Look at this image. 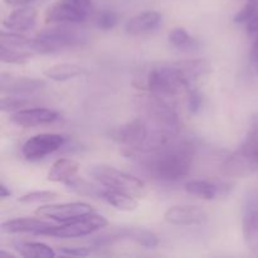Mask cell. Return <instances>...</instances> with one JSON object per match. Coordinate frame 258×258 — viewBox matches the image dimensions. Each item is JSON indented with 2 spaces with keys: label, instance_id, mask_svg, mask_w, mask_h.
<instances>
[{
  "label": "cell",
  "instance_id": "6da1fadb",
  "mask_svg": "<svg viewBox=\"0 0 258 258\" xmlns=\"http://www.w3.org/2000/svg\"><path fill=\"white\" fill-rule=\"evenodd\" d=\"M136 155L146 156L143 165L154 178L166 183H175L183 180L190 173L196 156V145L191 140L183 139L174 143L171 141L154 153Z\"/></svg>",
  "mask_w": 258,
  "mask_h": 258
},
{
  "label": "cell",
  "instance_id": "7a4b0ae2",
  "mask_svg": "<svg viewBox=\"0 0 258 258\" xmlns=\"http://www.w3.org/2000/svg\"><path fill=\"white\" fill-rule=\"evenodd\" d=\"M75 24H60L48 28L35 38H30L29 52L47 54L59 52L66 48L78 47L87 43V34L82 29L72 27Z\"/></svg>",
  "mask_w": 258,
  "mask_h": 258
},
{
  "label": "cell",
  "instance_id": "3957f363",
  "mask_svg": "<svg viewBox=\"0 0 258 258\" xmlns=\"http://www.w3.org/2000/svg\"><path fill=\"white\" fill-rule=\"evenodd\" d=\"M136 106L144 113V118L150 125L161 127L173 135L179 134V118L174 106L169 102V98L150 92L136 97Z\"/></svg>",
  "mask_w": 258,
  "mask_h": 258
},
{
  "label": "cell",
  "instance_id": "277c9868",
  "mask_svg": "<svg viewBox=\"0 0 258 258\" xmlns=\"http://www.w3.org/2000/svg\"><path fill=\"white\" fill-rule=\"evenodd\" d=\"M87 173L101 184L102 186L117 190L125 191L138 198H144L148 193L145 183L131 174L121 171L113 166L108 165H93L90 166Z\"/></svg>",
  "mask_w": 258,
  "mask_h": 258
},
{
  "label": "cell",
  "instance_id": "5b68a950",
  "mask_svg": "<svg viewBox=\"0 0 258 258\" xmlns=\"http://www.w3.org/2000/svg\"><path fill=\"white\" fill-rule=\"evenodd\" d=\"M190 82L175 66L170 67H159L151 70L146 78V88L149 92L171 98L180 91H188Z\"/></svg>",
  "mask_w": 258,
  "mask_h": 258
},
{
  "label": "cell",
  "instance_id": "8992f818",
  "mask_svg": "<svg viewBox=\"0 0 258 258\" xmlns=\"http://www.w3.org/2000/svg\"><path fill=\"white\" fill-rule=\"evenodd\" d=\"M108 224L107 219L100 214L91 213L73 221L66 222L62 226H53L45 229L40 236L57 237V238H80L92 234Z\"/></svg>",
  "mask_w": 258,
  "mask_h": 258
},
{
  "label": "cell",
  "instance_id": "52a82bcc",
  "mask_svg": "<svg viewBox=\"0 0 258 258\" xmlns=\"http://www.w3.org/2000/svg\"><path fill=\"white\" fill-rule=\"evenodd\" d=\"M148 134V121L144 117H138L113 128L110 133V136L118 145L126 149V155L130 156L131 154L136 153L139 148L143 145Z\"/></svg>",
  "mask_w": 258,
  "mask_h": 258
},
{
  "label": "cell",
  "instance_id": "ba28073f",
  "mask_svg": "<svg viewBox=\"0 0 258 258\" xmlns=\"http://www.w3.org/2000/svg\"><path fill=\"white\" fill-rule=\"evenodd\" d=\"M120 241H131L136 244L145 248H154L159 244V238L154 232L144 228H136V227H118L113 228L112 231L105 233L103 236L98 237L95 241V244L98 247L111 246Z\"/></svg>",
  "mask_w": 258,
  "mask_h": 258
},
{
  "label": "cell",
  "instance_id": "9c48e42d",
  "mask_svg": "<svg viewBox=\"0 0 258 258\" xmlns=\"http://www.w3.org/2000/svg\"><path fill=\"white\" fill-rule=\"evenodd\" d=\"M66 141L67 138L60 134H39L25 141L22 154L27 160H40L62 149Z\"/></svg>",
  "mask_w": 258,
  "mask_h": 258
},
{
  "label": "cell",
  "instance_id": "30bf717a",
  "mask_svg": "<svg viewBox=\"0 0 258 258\" xmlns=\"http://www.w3.org/2000/svg\"><path fill=\"white\" fill-rule=\"evenodd\" d=\"M244 242L251 251L258 254V189H251L246 194L242 217Z\"/></svg>",
  "mask_w": 258,
  "mask_h": 258
},
{
  "label": "cell",
  "instance_id": "8fae6325",
  "mask_svg": "<svg viewBox=\"0 0 258 258\" xmlns=\"http://www.w3.org/2000/svg\"><path fill=\"white\" fill-rule=\"evenodd\" d=\"M35 213L44 218H49L52 221L66 222L73 221L80 217L87 216L93 213V207L83 202H73V203H62V204H48V206L39 207Z\"/></svg>",
  "mask_w": 258,
  "mask_h": 258
},
{
  "label": "cell",
  "instance_id": "7c38bea8",
  "mask_svg": "<svg viewBox=\"0 0 258 258\" xmlns=\"http://www.w3.org/2000/svg\"><path fill=\"white\" fill-rule=\"evenodd\" d=\"M88 14L70 0H60L50 5L45 12L48 24H81L86 22Z\"/></svg>",
  "mask_w": 258,
  "mask_h": 258
},
{
  "label": "cell",
  "instance_id": "4fadbf2b",
  "mask_svg": "<svg viewBox=\"0 0 258 258\" xmlns=\"http://www.w3.org/2000/svg\"><path fill=\"white\" fill-rule=\"evenodd\" d=\"M164 219L173 226H203L208 222V214L198 206H173L164 213Z\"/></svg>",
  "mask_w": 258,
  "mask_h": 258
},
{
  "label": "cell",
  "instance_id": "5bb4252c",
  "mask_svg": "<svg viewBox=\"0 0 258 258\" xmlns=\"http://www.w3.org/2000/svg\"><path fill=\"white\" fill-rule=\"evenodd\" d=\"M258 169V159L237 149L222 164V171L228 178H248Z\"/></svg>",
  "mask_w": 258,
  "mask_h": 258
},
{
  "label": "cell",
  "instance_id": "9a60e30c",
  "mask_svg": "<svg viewBox=\"0 0 258 258\" xmlns=\"http://www.w3.org/2000/svg\"><path fill=\"white\" fill-rule=\"evenodd\" d=\"M231 183L219 180H208V179H196L185 184V190L190 196L197 198L206 199V201H213V199L226 197L231 193Z\"/></svg>",
  "mask_w": 258,
  "mask_h": 258
},
{
  "label": "cell",
  "instance_id": "2e32d148",
  "mask_svg": "<svg viewBox=\"0 0 258 258\" xmlns=\"http://www.w3.org/2000/svg\"><path fill=\"white\" fill-rule=\"evenodd\" d=\"M59 118V113L52 108L34 107L24 108V110L13 112L10 116V121L17 126L22 127H35L52 123Z\"/></svg>",
  "mask_w": 258,
  "mask_h": 258
},
{
  "label": "cell",
  "instance_id": "e0dca14e",
  "mask_svg": "<svg viewBox=\"0 0 258 258\" xmlns=\"http://www.w3.org/2000/svg\"><path fill=\"white\" fill-rule=\"evenodd\" d=\"M44 86L45 82L39 78L23 77V76L19 77V76H13L4 72L0 75V90L3 93L17 96L32 95L42 90Z\"/></svg>",
  "mask_w": 258,
  "mask_h": 258
},
{
  "label": "cell",
  "instance_id": "ac0fdd59",
  "mask_svg": "<svg viewBox=\"0 0 258 258\" xmlns=\"http://www.w3.org/2000/svg\"><path fill=\"white\" fill-rule=\"evenodd\" d=\"M53 226L54 224L52 222H47L40 218H15L3 222L0 229L3 233H32L40 236L45 229Z\"/></svg>",
  "mask_w": 258,
  "mask_h": 258
},
{
  "label": "cell",
  "instance_id": "d6986e66",
  "mask_svg": "<svg viewBox=\"0 0 258 258\" xmlns=\"http://www.w3.org/2000/svg\"><path fill=\"white\" fill-rule=\"evenodd\" d=\"M163 17L155 10H148L130 18L125 24V32L128 35H143L153 32L160 25Z\"/></svg>",
  "mask_w": 258,
  "mask_h": 258
},
{
  "label": "cell",
  "instance_id": "ffe728a7",
  "mask_svg": "<svg viewBox=\"0 0 258 258\" xmlns=\"http://www.w3.org/2000/svg\"><path fill=\"white\" fill-rule=\"evenodd\" d=\"M37 10L32 7H19L14 12L10 13L4 20L3 25L12 32H27L32 29L37 23Z\"/></svg>",
  "mask_w": 258,
  "mask_h": 258
},
{
  "label": "cell",
  "instance_id": "44dd1931",
  "mask_svg": "<svg viewBox=\"0 0 258 258\" xmlns=\"http://www.w3.org/2000/svg\"><path fill=\"white\" fill-rule=\"evenodd\" d=\"M101 199L112 206L113 208L122 212H134L139 207L138 201L134 198L131 194L125 193V191L117 190V189L106 188L103 189Z\"/></svg>",
  "mask_w": 258,
  "mask_h": 258
},
{
  "label": "cell",
  "instance_id": "7402d4cb",
  "mask_svg": "<svg viewBox=\"0 0 258 258\" xmlns=\"http://www.w3.org/2000/svg\"><path fill=\"white\" fill-rule=\"evenodd\" d=\"M78 169H80V165L72 159H58L53 163L52 168L48 171L47 179L54 183H66L71 178L76 176Z\"/></svg>",
  "mask_w": 258,
  "mask_h": 258
},
{
  "label": "cell",
  "instance_id": "603a6c76",
  "mask_svg": "<svg viewBox=\"0 0 258 258\" xmlns=\"http://www.w3.org/2000/svg\"><path fill=\"white\" fill-rule=\"evenodd\" d=\"M174 66L180 70V72L185 76V78L190 83L206 76L211 70V66L206 59L179 60V62L174 63Z\"/></svg>",
  "mask_w": 258,
  "mask_h": 258
},
{
  "label": "cell",
  "instance_id": "cb8c5ba5",
  "mask_svg": "<svg viewBox=\"0 0 258 258\" xmlns=\"http://www.w3.org/2000/svg\"><path fill=\"white\" fill-rule=\"evenodd\" d=\"M14 248L20 256L28 258H53L55 252L49 246L40 242H17Z\"/></svg>",
  "mask_w": 258,
  "mask_h": 258
},
{
  "label": "cell",
  "instance_id": "d4e9b609",
  "mask_svg": "<svg viewBox=\"0 0 258 258\" xmlns=\"http://www.w3.org/2000/svg\"><path fill=\"white\" fill-rule=\"evenodd\" d=\"M82 73V67H80L78 64H73V63H59V64H54L44 71L45 77L57 81V82L71 80Z\"/></svg>",
  "mask_w": 258,
  "mask_h": 258
},
{
  "label": "cell",
  "instance_id": "484cf974",
  "mask_svg": "<svg viewBox=\"0 0 258 258\" xmlns=\"http://www.w3.org/2000/svg\"><path fill=\"white\" fill-rule=\"evenodd\" d=\"M64 184L71 191L78 194L81 197H91V198H100L102 197V191L105 188H101V186L95 185V184L90 183V181L85 180L82 178H71L70 180H67Z\"/></svg>",
  "mask_w": 258,
  "mask_h": 258
},
{
  "label": "cell",
  "instance_id": "4316f807",
  "mask_svg": "<svg viewBox=\"0 0 258 258\" xmlns=\"http://www.w3.org/2000/svg\"><path fill=\"white\" fill-rule=\"evenodd\" d=\"M168 39L171 45H174V47L180 50H186V52H190V50L197 49L199 47L198 39H196L193 35H190L186 32V29L181 27H178L171 30L169 33Z\"/></svg>",
  "mask_w": 258,
  "mask_h": 258
},
{
  "label": "cell",
  "instance_id": "83f0119b",
  "mask_svg": "<svg viewBox=\"0 0 258 258\" xmlns=\"http://www.w3.org/2000/svg\"><path fill=\"white\" fill-rule=\"evenodd\" d=\"M238 149L242 153L258 159V112L252 115L246 138Z\"/></svg>",
  "mask_w": 258,
  "mask_h": 258
},
{
  "label": "cell",
  "instance_id": "f1b7e54d",
  "mask_svg": "<svg viewBox=\"0 0 258 258\" xmlns=\"http://www.w3.org/2000/svg\"><path fill=\"white\" fill-rule=\"evenodd\" d=\"M30 38H27L25 35H22L18 32H5L3 30L0 34V45L5 47L14 48V49H23L29 50Z\"/></svg>",
  "mask_w": 258,
  "mask_h": 258
},
{
  "label": "cell",
  "instance_id": "f546056e",
  "mask_svg": "<svg viewBox=\"0 0 258 258\" xmlns=\"http://www.w3.org/2000/svg\"><path fill=\"white\" fill-rule=\"evenodd\" d=\"M32 57V52L0 45V60L10 64H23Z\"/></svg>",
  "mask_w": 258,
  "mask_h": 258
},
{
  "label": "cell",
  "instance_id": "4dcf8cb0",
  "mask_svg": "<svg viewBox=\"0 0 258 258\" xmlns=\"http://www.w3.org/2000/svg\"><path fill=\"white\" fill-rule=\"evenodd\" d=\"M58 198V194L55 191L50 190H35L30 191V193L24 194L20 197L18 201L19 203L23 204H43V203H49V202L54 201Z\"/></svg>",
  "mask_w": 258,
  "mask_h": 258
},
{
  "label": "cell",
  "instance_id": "1f68e13d",
  "mask_svg": "<svg viewBox=\"0 0 258 258\" xmlns=\"http://www.w3.org/2000/svg\"><path fill=\"white\" fill-rule=\"evenodd\" d=\"M32 105V101L22 96L10 95L9 97H3L0 102V108L3 112H17V111L24 110L28 106Z\"/></svg>",
  "mask_w": 258,
  "mask_h": 258
},
{
  "label": "cell",
  "instance_id": "d6a6232c",
  "mask_svg": "<svg viewBox=\"0 0 258 258\" xmlns=\"http://www.w3.org/2000/svg\"><path fill=\"white\" fill-rule=\"evenodd\" d=\"M118 24V14L113 10H102L97 17V25L102 30H111Z\"/></svg>",
  "mask_w": 258,
  "mask_h": 258
},
{
  "label": "cell",
  "instance_id": "836d02e7",
  "mask_svg": "<svg viewBox=\"0 0 258 258\" xmlns=\"http://www.w3.org/2000/svg\"><path fill=\"white\" fill-rule=\"evenodd\" d=\"M258 12V0H248L244 7L234 15V23L238 24H246L252 17Z\"/></svg>",
  "mask_w": 258,
  "mask_h": 258
},
{
  "label": "cell",
  "instance_id": "e575fe53",
  "mask_svg": "<svg viewBox=\"0 0 258 258\" xmlns=\"http://www.w3.org/2000/svg\"><path fill=\"white\" fill-rule=\"evenodd\" d=\"M188 107L190 113H198L201 111L202 105H203V96L197 88H189L188 91Z\"/></svg>",
  "mask_w": 258,
  "mask_h": 258
},
{
  "label": "cell",
  "instance_id": "d590c367",
  "mask_svg": "<svg viewBox=\"0 0 258 258\" xmlns=\"http://www.w3.org/2000/svg\"><path fill=\"white\" fill-rule=\"evenodd\" d=\"M60 254L71 257H86L90 256L91 251L86 247H63L59 249Z\"/></svg>",
  "mask_w": 258,
  "mask_h": 258
},
{
  "label": "cell",
  "instance_id": "8d00e7d4",
  "mask_svg": "<svg viewBox=\"0 0 258 258\" xmlns=\"http://www.w3.org/2000/svg\"><path fill=\"white\" fill-rule=\"evenodd\" d=\"M249 57H251V62L252 64H253L254 70H256L258 73V35L256 37V39H254L253 44H252Z\"/></svg>",
  "mask_w": 258,
  "mask_h": 258
},
{
  "label": "cell",
  "instance_id": "74e56055",
  "mask_svg": "<svg viewBox=\"0 0 258 258\" xmlns=\"http://www.w3.org/2000/svg\"><path fill=\"white\" fill-rule=\"evenodd\" d=\"M246 29L249 34H257L258 33V12L248 22L246 23Z\"/></svg>",
  "mask_w": 258,
  "mask_h": 258
},
{
  "label": "cell",
  "instance_id": "f35d334b",
  "mask_svg": "<svg viewBox=\"0 0 258 258\" xmlns=\"http://www.w3.org/2000/svg\"><path fill=\"white\" fill-rule=\"evenodd\" d=\"M70 2L77 5L78 8H81L87 14H90V12L92 10V0H70Z\"/></svg>",
  "mask_w": 258,
  "mask_h": 258
},
{
  "label": "cell",
  "instance_id": "ab89813d",
  "mask_svg": "<svg viewBox=\"0 0 258 258\" xmlns=\"http://www.w3.org/2000/svg\"><path fill=\"white\" fill-rule=\"evenodd\" d=\"M32 2H34V0H4L5 4L13 5V7H24Z\"/></svg>",
  "mask_w": 258,
  "mask_h": 258
},
{
  "label": "cell",
  "instance_id": "60d3db41",
  "mask_svg": "<svg viewBox=\"0 0 258 258\" xmlns=\"http://www.w3.org/2000/svg\"><path fill=\"white\" fill-rule=\"evenodd\" d=\"M10 190L9 189L7 188V185H5L4 183H2L0 184V198L2 199H5V198H8V197H10Z\"/></svg>",
  "mask_w": 258,
  "mask_h": 258
},
{
  "label": "cell",
  "instance_id": "b9f144b4",
  "mask_svg": "<svg viewBox=\"0 0 258 258\" xmlns=\"http://www.w3.org/2000/svg\"><path fill=\"white\" fill-rule=\"evenodd\" d=\"M0 257H14V254L9 253V252H5V251H0Z\"/></svg>",
  "mask_w": 258,
  "mask_h": 258
}]
</instances>
